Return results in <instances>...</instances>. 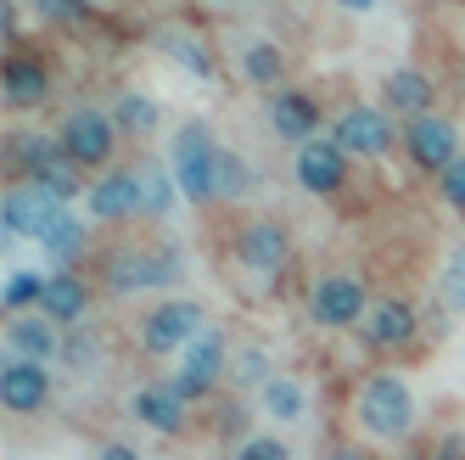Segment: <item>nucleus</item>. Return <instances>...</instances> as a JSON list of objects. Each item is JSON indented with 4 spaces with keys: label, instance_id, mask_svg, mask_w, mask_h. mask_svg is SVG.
<instances>
[{
    "label": "nucleus",
    "instance_id": "1",
    "mask_svg": "<svg viewBox=\"0 0 465 460\" xmlns=\"http://www.w3.org/2000/svg\"><path fill=\"white\" fill-rule=\"evenodd\" d=\"M415 415L420 410H415L410 382L392 376V371H371L353 387V421L371 444H404L415 433Z\"/></svg>",
    "mask_w": 465,
    "mask_h": 460
},
{
    "label": "nucleus",
    "instance_id": "2",
    "mask_svg": "<svg viewBox=\"0 0 465 460\" xmlns=\"http://www.w3.org/2000/svg\"><path fill=\"white\" fill-rule=\"evenodd\" d=\"M219 157L224 146L213 141V129L208 124H180V135H174V152H169V169L180 180V196L185 203H219Z\"/></svg>",
    "mask_w": 465,
    "mask_h": 460
},
{
    "label": "nucleus",
    "instance_id": "3",
    "mask_svg": "<svg viewBox=\"0 0 465 460\" xmlns=\"http://www.w3.org/2000/svg\"><path fill=\"white\" fill-rule=\"evenodd\" d=\"M371 304H376V298H371V292H364V281L348 275V270H331V275H320V281L309 286V315H314L320 332H348V325H364Z\"/></svg>",
    "mask_w": 465,
    "mask_h": 460
},
{
    "label": "nucleus",
    "instance_id": "4",
    "mask_svg": "<svg viewBox=\"0 0 465 460\" xmlns=\"http://www.w3.org/2000/svg\"><path fill=\"white\" fill-rule=\"evenodd\" d=\"M56 146H62V157H68V163H79V169H102V163H113L118 124H113V113L74 107L68 118L56 124Z\"/></svg>",
    "mask_w": 465,
    "mask_h": 460
},
{
    "label": "nucleus",
    "instance_id": "5",
    "mask_svg": "<svg viewBox=\"0 0 465 460\" xmlns=\"http://www.w3.org/2000/svg\"><path fill=\"white\" fill-rule=\"evenodd\" d=\"M203 304L191 298H163L146 320H141V348L146 354H185L196 337H203Z\"/></svg>",
    "mask_w": 465,
    "mask_h": 460
},
{
    "label": "nucleus",
    "instance_id": "6",
    "mask_svg": "<svg viewBox=\"0 0 465 460\" xmlns=\"http://www.w3.org/2000/svg\"><path fill=\"white\" fill-rule=\"evenodd\" d=\"M180 275V258L174 253H146V247H124L102 265V286L129 298V292H152V286H169Z\"/></svg>",
    "mask_w": 465,
    "mask_h": 460
},
{
    "label": "nucleus",
    "instance_id": "7",
    "mask_svg": "<svg viewBox=\"0 0 465 460\" xmlns=\"http://www.w3.org/2000/svg\"><path fill=\"white\" fill-rule=\"evenodd\" d=\"M404 152H410V163H415L420 175H449L454 163L465 157V152H460V129H454V118H443V113L410 118V124H404Z\"/></svg>",
    "mask_w": 465,
    "mask_h": 460
},
{
    "label": "nucleus",
    "instance_id": "8",
    "mask_svg": "<svg viewBox=\"0 0 465 460\" xmlns=\"http://www.w3.org/2000/svg\"><path fill=\"white\" fill-rule=\"evenodd\" d=\"M224 376H230V343H224L219 332H203V337H196V343L180 354V371H174L169 382L185 393L191 405H203Z\"/></svg>",
    "mask_w": 465,
    "mask_h": 460
},
{
    "label": "nucleus",
    "instance_id": "9",
    "mask_svg": "<svg viewBox=\"0 0 465 460\" xmlns=\"http://www.w3.org/2000/svg\"><path fill=\"white\" fill-rule=\"evenodd\" d=\"M331 141H337L348 157H387L392 141H404V135H392V118L387 107H342L337 124H331Z\"/></svg>",
    "mask_w": 465,
    "mask_h": 460
},
{
    "label": "nucleus",
    "instance_id": "10",
    "mask_svg": "<svg viewBox=\"0 0 465 460\" xmlns=\"http://www.w3.org/2000/svg\"><path fill=\"white\" fill-rule=\"evenodd\" d=\"M84 208L90 219L102 225H124V219H141L146 214V191H141V169H107L84 191Z\"/></svg>",
    "mask_w": 465,
    "mask_h": 460
},
{
    "label": "nucleus",
    "instance_id": "11",
    "mask_svg": "<svg viewBox=\"0 0 465 460\" xmlns=\"http://www.w3.org/2000/svg\"><path fill=\"white\" fill-rule=\"evenodd\" d=\"M292 175H297V185H303L309 196H337L342 180H348V152L331 141V135H320V141H309V146H297Z\"/></svg>",
    "mask_w": 465,
    "mask_h": 460
},
{
    "label": "nucleus",
    "instance_id": "12",
    "mask_svg": "<svg viewBox=\"0 0 465 460\" xmlns=\"http://www.w3.org/2000/svg\"><path fill=\"white\" fill-rule=\"evenodd\" d=\"M129 410H135V421L152 426L157 438H180L185 426H191V399H185L174 382H146V387H135Z\"/></svg>",
    "mask_w": 465,
    "mask_h": 460
},
{
    "label": "nucleus",
    "instance_id": "13",
    "mask_svg": "<svg viewBox=\"0 0 465 460\" xmlns=\"http://www.w3.org/2000/svg\"><path fill=\"white\" fill-rule=\"evenodd\" d=\"M51 405V376L35 359H6L0 365V410L6 415H40Z\"/></svg>",
    "mask_w": 465,
    "mask_h": 460
},
{
    "label": "nucleus",
    "instance_id": "14",
    "mask_svg": "<svg viewBox=\"0 0 465 460\" xmlns=\"http://www.w3.org/2000/svg\"><path fill=\"white\" fill-rule=\"evenodd\" d=\"M62 214V203H51V196L40 185H12L6 196H0V225H6V236H28V242H40L51 219Z\"/></svg>",
    "mask_w": 465,
    "mask_h": 460
},
{
    "label": "nucleus",
    "instance_id": "15",
    "mask_svg": "<svg viewBox=\"0 0 465 460\" xmlns=\"http://www.w3.org/2000/svg\"><path fill=\"white\" fill-rule=\"evenodd\" d=\"M320 102L309 90H292V85H281L275 95H270V129L281 141H292V146H309V141H320Z\"/></svg>",
    "mask_w": 465,
    "mask_h": 460
},
{
    "label": "nucleus",
    "instance_id": "16",
    "mask_svg": "<svg viewBox=\"0 0 465 460\" xmlns=\"http://www.w3.org/2000/svg\"><path fill=\"white\" fill-rule=\"evenodd\" d=\"M415 332H420V315H415V304L410 298H376L371 304V315H364V325H359V337H364V348H404V343H415Z\"/></svg>",
    "mask_w": 465,
    "mask_h": 460
},
{
    "label": "nucleus",
    "instance_id": "17",
    "mask_svg": "<svg viewBox=\"0 0 465 460\" xmlns=\"http://www.w3.org/2000/svg\"><path fill=\"white\" fill-rule=\"evenodd\" d=\"M236 258H242L252 275H281L292 265V236H286L275 219H252L242 236H236Z\"/></svg>",
    "mask_w": 465,
    "mask_h": 460
},
{
    "label": "nucleus",
    "instance_id": "18",
    "mask_svg": "<svg viewBox=\"0 0 465 460\" xmlns=\"http://www.w3.org/2000/svg\"><path fill=\"white\" fill-rule=\"evenodd\" d=\"M45 95H51L45 62H35V56H6V68H0V102H6L12 113H35V107H45Z\"/></svg>",
    "mask_w": 465,
    "mask_h": 460
},
{
    "label": "nucleus",
    "instance_id": "19",
    "mask_svg": "<svg viewBox=\"0 0 465 460\" xmlns=\"http://www.w3.org/2000/svg\"><path fill=\"white\" fill-rule=\"evenodd\" d=\"M6 348L12 359H35V365H45V359H62V325L51 315H12L6 325Z\"/></svg>",
    "mask_w": 465,
    "mask_h": 460
},
{
    "label": "nucleus",
    "instance_id": "20",
    "mask_svg": "<svg viewBox=\"0 0 465 460\" xmlns=\"http://www.w3.org/2000/svg\"><path fill=\"white\" fill-rule=\"evenodd\" d=\"M431 102H438V90H431V79H426L420 68H392V74L381 79V107L398 113L404 124H410V118H426Z\"/></svg>",
    "mask_w": 465,
    "mask_h": 460
},
{
    "label": "nucleus",
    "instance_id": "21",
    "mask_svg": "<svg viewBox=\"0 0 465 460\" xmlns=\"http://www.w3.org/2000/svg\"><path fill=\"white\" fill-rule=\"evenodd\" d=\"M40 315H51L56 325H84V315H90V286H84V275H74V270H56V275H45V298H40Z\"/></svg>",
    "mask_w": 465,
    "mask_h": 460
},
{
    "label": "nucleus",
    "instance_id": "22",
    "mask_svg": "<svg viewBox=\"0 0 465 460\" xmlns=\"http://www.w3.org/2000/svg\"><path fill=\"white\" fill-rule=\"evenodd\" d=\"M258 410L270 415V421H303V410H309V387H303V376L275 371L270 382L258 387Z\"/></svg>",
    "mask_w": 465,
    "mask_h": 460
},
{
    "label": "nucleus",
    "instance_id": "23",
    "mask_svg": "<svg viewBox=\"0 0 465 460\" xmlns=\"http://www.w3.org/2000/svg\"><path fill=\"white\" fill-rule=\"evenodd\" d=\"M84 242H90V225L74 214V208H62L56 219H51V230L40 236V247H45V258H56L62 270H74V258L84 253Z\"/></svg>",
    "mask_w": 465,
    "mask_h": 460
},
{
    "label": "nucleus",
    "instance_id": "24",
    "mask_svg": "<svg viewBox=\"0 0 465 460\" xmlns=\"http://www.w3.org/2000/svg\"><path fill=\"white\" fill-rule=\"evenodd\" d=\"M242 79L275 95L281 79H286V51L275 40H247V51H242Z\"/></svg>",
    "mask_w": 465,
    "mask_h": 460
},
{
    "label": "nucleus",
    "instance_id": "25",
    "mask_svg": "<svg viewBox=\"0 0 465 460\" xmlns=\"http://www.w3.org/2000/svg\"><path fill=\"white\" fill-rule=\"evenodd\" d=\"M157 45H163V56H174L185 74H196V79H213V51L191 35V28H163L157 35Z\"/></svg>",
    "mask_w": 465,
    "mask_h": 460
},
{
    "label": "nucleus",
    "instance_id": "26",
    "mask_svg": "<svg viewBox=\"0 0 465 460\" xmlns=\"http://www.w3.org/2000/svg\"><path fill=\"white\" fill-rule=\"evenodd\" d=\"M28 185H40L51 203H62V208H74V196H84V191H90V185L79 180V163H68L62 152H56V157H51V163H45V169L28 180Z\"/></svg>",
    "mask_w": 465,
    "mask_h": 460
},
{
    "label": "nucleus",
    "instance_id": "27",
    "mask_svg": "<svg viewBox=\"0 0 465 460\" xmlns=\"http://www.w3.org/2000/svg\"><path fill=\"white\" fill-rule=\"evenodd\" d=\"M157 102L152 95H141V90H124L118 102H113V124H118V135H152L157 129Z\"/></svg>",
    "mask_w": 465,
    "mask_h": 460
},
{
    "label": "nucleus",
    "instance_id": "28",
    "mask_svg": "<svg viewBox=\"0 0 465 460\" xmlns=\"http://www.w3.org/2000/svg\"><path fill=\"white\" fill-rule=\"evenodd\" d=\"M141 191H146V219H169L174 214V196H180V180L174 169H141Z\"/></svg>",
    "mask_w": 465,
    "mask_h": 460
},
{
    "label": "nucleus",
    "instance_id": "29",
    "mask_svg": "<svg viewBox=\"0 0 465 460\" xmlns=\"http://www.w3.org/2000/svg\"><path fill=\"white\" fill-rule=\"evenodd\" d=\"M247 191H252V169H247V157L224 146V157H219V203H242Z\"/></svg>",
    "mask_w": 465,
    "mask_h": 460
},
{
    "label": "nucleus",
    "instance_id": "30",
    "mask_svg": "<svg viewBox=\"0 0 465 460\" xmlns=\"http://www.w3.org/2000/svg\"><path fill=\"white\" fill-rule=\"evenodd\" d=\"M62 365H68L74 376L95 371V365H102V337H95V332H68V337H62Z\"/></svg>",
    "mask_w": 465,
    "mask_h": 460
},
{
    "label": "nucleus",
    "instance_id": "31",
    "mask_svg": "<svg viewBox=\"0 0 465 460\" xmlns=\"http://www.w3.org/2000/svg\"><path fill=\"white\" fill-rule=\"evenodd\" d=\"M230 371H236V382H242V387H252V393H258L263 382L275 376V371H270V348H258V343H247V348H242L236 359H230Z\"/></svg>",
    "mask_w": 465,
    "mask_h": 460
},
{
    "label": "nucleus",
    "instance_id": "32",
    "mask_svg": "<svg viewBox=\"0 0 465 460\" xmlns=\"http://www.w3.org/2000/svg\"><path fill=\"white\" fill-rule=\"evenodd\" d=\"M40 298H45V275L23 270V275H12V281H6V309H12V315H35V309H40Z\"/></svg>",
    "mask_w": 465,
    "mask_h": 460
},
{
    "label": "nucleus",
    "instance_id": "33",
    "mask_svg": "<svg viewBox=\"0 0 465 460\" xmlns=\"http://www.w3.org/2000/svg\"><path fill=\"white\" fill-rule=\"evenodd\" d=\"M230 460H292V444L275 433H247V438H236V455Z\"/></svg>",
    "mask_w": 465,
    "mask_h": 460
},
{
    "label": "nucleus",
    "instance_id": "34",
    "mask_svg": "<svg viewBox=\"0 0 465 460\" xmlns=\"http://www.w3.org/2000/svg\"><path fill=\"white\" fill-rule=\"evenodd\" d=\"M443 298H449V309H465V242L449 247V258H443Z\"/></svg>",
    "mask_w": 465,
    "mask_h": 460
},
{
    "label": "nucleus",
    "instance_id": "35",
    "mask_svg": "<svg viewBox=\"0 0 465 460\" xmlns=\"http://www.w3.org/2000/svg\"><path fill=\"white\" fill-rule=\"evenodd\" d=\"M35 12L56 28H68V23H84L90 17V0H35Z\"/></svg>",
    "mask_w": 465,
    "mask_h": 460
},
{
    "label": "nucleus",
    "instance_id": "36",
    "mask_svg": "<svg viewBox=\"0 0 465 460\" xmlns=\"http://www.w3.org/2000/svg\"><path fill=\"white\" fill-rule=\"evenodd\" d=\"M438 191H443V203H449L454 214H465V157L454 163L449 175H438Z\"/></svg>",
    "mask_w": 465,
    "mask_h": 460
},
{
    "label": "nucleus",
    "instance_id": "37",
    "mask_svg": "<svg viewBox=\"0 0 465 460\" xmlns=\"http://www.w3.org/2000/svg\"><path fill=\"white\" fill-rule=\"evenodd\" d=\"M95 460H141V449H129V444H102V455Z\"/></svg>",
    "mask_w": 465,
    "mask_h": 460
},
{
    "label": "nucleus",
    "instance_id": "38",
    "mask_svg": "<svg viewBox=\"0 0 465 460\" xmlns=\"http://www.w3.org/2000/svg\"><path fill=\"white\" fill-rule=\"evenodd\" d=\"M0 28H6V40L17 35V6H12V0H6V6H0Z\"/></svg>",
    "mask_w": 465,
    "mask_h": 460
},
{
    "label": "nucleus",
    "instance_id": "39",
    "mask_svg": "<svg viewBox=\"0 0 465 460\" xmlns=\"http://www.w3.org/2000/svg\"><path fill=\"white\" fill-rule=\"evenodd\" d=\"M331 6H342V12H376L381 0H331Z\"/></svg>",
    "mask_w": 465,
    "mask_h": 460
},
{
    "label": "nucleus",
    "instance_id": "40",
    "mask_svg": "<svg viewBox=\"0 0 465 460\" xmlns=\"http://www.w3.org/2000/svg\"><path fill=\"white\" fill-rule=\"evenodd\" d=\"M325 460H371V455H359V449H331Z\"/></svg>",
    "mask_w": 465,
    "mask_h": 460
},
{
    "label": "nucleus",
    "instance_id": "41",
    "mask_svg": "<svg viewBox=\"0 0 465 460\" xmlns=\"http://www.w3.org/2000/svg\"><path fill=\"white\" fill-rule=\"evenodd\" d=\"M415 460H449V455H415Z\"/></svg>",
    "mask_w": 465,
    "mask_h": 460
},
{
    "label": "nucleus",
    "instance_id": "42",
    "mask_svg": "<svg viewBox=\"0 0 465 460\" xmlns=\"http://www.w3.org/2000/svg\"><path fill=\"white\" fill-rule=\"evenodd\" d=\"M460 95H465V68H460Z\"/></svg>",
    "mask_w": 465,
    "mask_h": 460
}]
</instances>
